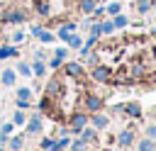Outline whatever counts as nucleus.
<instances>
[{
	"label": "nucleus",
	"instance_id": "f257e3e1",
	"mask_svg": "<svg viewBox=\"0 0 156 151\" xmlns=\"http://www.w3.org/2000/svg\"><path fill=\"white\" fill-rule=\"evenodd\" d=\"M93 78L98 83H107V80H112V68L110 66H98V68H93Z\"/></svg>",
	"mask_w": 156,
	"mask_h": 151
},
{
	"label": "nucleus",
	"instance_id": "f03ea898",
	"mask_svg": "<svg viewBox=\"0 0 156 151\" xmlns=\"http://www.w3.org/2000/svg\"><path fill=\"white\" fill-rule=\"evenodd\" d=\"M85 107H88L90 112H98V110L102 107V97L95 95V93H88V97H85Z\"/></svg>",
	"mask_w": 156,
	"mask_h": 151
},
{
	"label": "nucleus",
	"instance_id": "7ed1b4c3",
	"mask_svg": "<svg viewBox=\"0 0 156 151\" xmlns=\"http://www.w3.org/2000/svg\"><path fill=\"white\" fill-rule=\"evenodd\" d=\"M80 73H83V68H80L78 63H68V66H66V76H71V78H76V80H78V78H80Z\"/></svg>",
	"mask_w": 156,
	"mask_h": 151
},
{
	"label": "nucleus",
	"instance_id": "20e7f679",
	"mask_svg": "<svg viewBox=\"0 0 156 151\" xmlns=\"http://www.w3.org/2000/svg\"><path fill=\"white\" fill-rule=\"evenodd\" d=\"M122 110H124V112H129V117H139V114H141V110H139V105H136V102H129V105H124Z\"/></svg>",
	"mask_w": 156,
	"mask_h": 151
},
{
	"label": "nucleus",
	"instance_id": "39448f33",
	"mask_svg": "<svg viewBox=\"0 0 156 151\" xmlns=\"http://www.w3.org/2000/svg\"><path fill=\"white\" fill-rule=\"evenodd\" d=\"M22 17H24V15H22L20 10H12V12L5 15V22H22Z\"/></svg>",
	"mask_w": 156,
	"mask_h": 151
},
{
	"label": "nucleus",
	"instance_id": "423d86ee",
	"mask_svg": "<svg viewBox=\"0 0 156 151\" xmlns=\"http://www.w3.org/2000/svg\"><path fill=\"white\" fill-rule=\"evenodd\" d=\"M85 124V114H73V119H71V127L73 129H80Z\"/></svg>",
	"mask_w": 156,
	"mask_h": 151
},
{
	"label": "nucleus",
	"instance_id": "0eeeda50",
	"mask_svg": "<svg viewBox=\"0 0 156 151\" xmlns=\"http://www.w3.org/2000/svg\"><path fill=\"white\" fill-rule=\"evenodd\" d=\"M132 141H134V134H132V132H122V134H119V144H122V146H129Z\"/></svg>",
	"mask_w": 156,
	"mask_h": 151
},
{
	"label": "nucleus",
	"instance_id": "6e6552de",
	"mask_svg": "<svg viewBox=\"0 0 156 151\" xmlns=\"http://www.w3.org/2000/svg\"><path fill=\"white\" fill-rule=\"evenodd\" d=\"M27 129H29V132H32V134H37V132H39V129H41V119H39V117H34V119H32V122H29V127H27Z\"/></svg>",
	"mask_w": 156,
	"mask_h": 151
},
{
	"label": "nucleus",
	"instance_id": "1a4fd4ad",
	"mask_svg": "<svg viewBox=\"0 0 156 151\" xmlns=\"http://www.w3.org/2000/svg\"><path fill=\"white\" fill-rule=\"evenodd\" d=\"M156 146H154V141L151 139H144V141H139V151H154Z\"/></svg>",
	"mask_w": 156,
	"mask_h": 151
},
{
	"label": "nucleus",
	"instance_id": "9d476101",
	"mask_svg": "<svg viewBox=\"0 0 156 151\" xmlns=\"http://www.w3.org/2000/svg\"><path fill=\"white\" fill-rule=\"evenodd\" d=\"M17 95H20V105H22V107H24V105H27V102H29V90H27V88H22V90H20V93H17Z\"/></svg>",
	"mask_w": 156,
	"mask_h": 151
},
{
	"label": "nucleus",
	"instance_id": "9b49d317",
	"mask_svg": "<svg viewBox=\"0 0 156 151\" xmlns=\"http://www.w3.org/2000/svg\"><path fill=\"white\" fill-rule=\"evenodd\" d=\"M93 124H95V127H105V124H107V117H105V114H93Z\"/></svg>",
	"mask_w": 156,
	"mask_h": 151
},
{
	"label": "nucleus",
	"instance_id": "f8f14e48",
	"mask_svg": "<svg viewBox=\"0 0 156 151\" xmlns=\"http://www.w3.org/2000/svg\"><path fill=\"white\" fill-rule=\"evenodd\" d=\"M2 83H5V85H12V83H15V73H12V71H5V73H2Z\"/></svg>",
	"mask_w": 156,
	"mask_h": 151
},
{
	"label": "nucleus",
	"instance_id": "ddd939ff",
	"mask_svg": "<svg viewBox=\"0 0 156 151\" xmlns=\"http://www.w3.org/2000/svg\"><path fill=\"white\" fill-rule=\"evenodd\" d=\"M93 7H95V0H80V10L83 12H90Z\"/></svg>",
	"mask_w": 156,
	"mask_h": 151
},
{
	"label": "nucleus",
	"instance_id": "4468645a",
	"mask_svg": "<svg viewBox=\"0 0 156 151\" xmlns=\"http://www.w3.org/2000/svg\"><path fill=\"white\" fill-rule=\"evenodd\" d=\"M15 54H17V51H15V49H10V46H2V49H0V58H7V56H15Z\"/></svg>",
	"mask_w": 156,
	"mask_h": 151
},
{
	"label": "nucleus",
	"instance_id": "2eb2a0df",
	"mask_svg": "<svg viewBox=\"0 0 156 151\" xmlns=\"http://www.w3.org/2000/svg\"><path fill=\"white\" fill-rule=\"evenodd\" d=\"M37 10H39V15H46L49 12V5L46 2H37Z\"/></svg>",
	"mask_w": 156,
	"mask_h": 151
},
{
	"label": "nucleus",
	"instance_id": "dca6fc26",
	"mask_svg": "<svg viewBox=\"0 0 156 151\" xmlns=\"http://www.w3.org/2000/svg\"><path fill=\"white\" fill-rule=\"evenodd\" d=\"M115 24H117V27H124V24H127V17H122V15H117V19H115Z\"/></svg>",
	"mask_w": 156,
	"mask_h": 151
},
{
	"label": "nucleus",
	"instance_id": "f3484780",
	"mask_svg": "<svg viewBox=\"0 0 156 151\" xmlns=\"http://www.w3.org/2000/svg\"><path fill=\"white\" fill-rule=\"evenodd\" d=\"M39 39H41V41H51V39H54V37H51V34H49V32H39Z\"/></svg>",
	"mask_w": 156,
	"mask_h": 151
},
{
	"label": "nucleus",
	"instance_id": "a211bd4d",
	"mask_svg": "<svg viewBox=\"0 0 156 151\" xmlns=\"http://www.w3.org/2000/svg\"><path fill=\"white\" fill-rule=\"evenodd\" d=\"M20 73H22V76H29L32 71H29V66H27V63H20Z\"/></svg>",
	"mask_w": 156,
	"mask_h": 151
},
{
	"label": "nucleus",
	"instance_id": "6ab92c4d",
	"mask_svg": "<svg viewBox=\"0 0 156 151\" xmlns=\"http://www.w3.org/2000/svg\"><path fill=\"white\" fill-rule=\"evenodd\" d=\"M15 122L22 124V122H24V112H15Z\"/></svg>",
	"mask_w": 156,
	"mask_h": 151
},
{
	"label": "nucleus",
	"instance_id": "aec40b11",
	"mask_svg": "<svg viewBox=\"0 0 156 151\" xmlns=\"http://www.w3.org/2000/svg\"><path fill=\"white\" fill-rule=\"evenodd\" d=\"M34 71H37V73H39V76H41V73H44V66H41V61H37V63H34Z\"/></svg>",
	"mask_w": 156,
	"mask_h": 151
},
{
	"label": "nucleus",
	"instance_id": "412c9836",
	"mask_svg": "<svg viewBox=\"0 0 156 151\" xmlns=\"http://www.w3.org/2000/svg\"><path fill=\"white\" fill-rule=\"evenodd\" d=\"M10 146H12V149H20V146H22V139H12Z\"/></svg>",
	"mask_w": 156,
	"mask_h": 151
},
{
	"label": "nucleus",
	"instance_id": "4be33fe9",
	"mask_svg": "<svg viewBox=\"0 0 156 151\" xmlns=\"http://www.w3.org/2000/svg\"><path fill=\"white\" fill-rule=\"evenodd\" d=\"M146 134H149L151 139H156V127H146Z\"/></svg>",
	"mask_w": 156,
	"mask_h": 151
},
{
	"label": "nucleus",
	"instance_id": "5701e85b",
	"mask_svg": "<svg viewBox=\"0 0 156 151\" xmlns=\"http://www.w3.org/2000/svg\"><path fill=\"white\" fill-rule=\"evenodd\" d=\"M12 39H15V41H22V39H24V34H22V32H17V34H12Z\"/></svg>",
	"mask_w": 156,
	"mask_h": 151
}]
</instances>
